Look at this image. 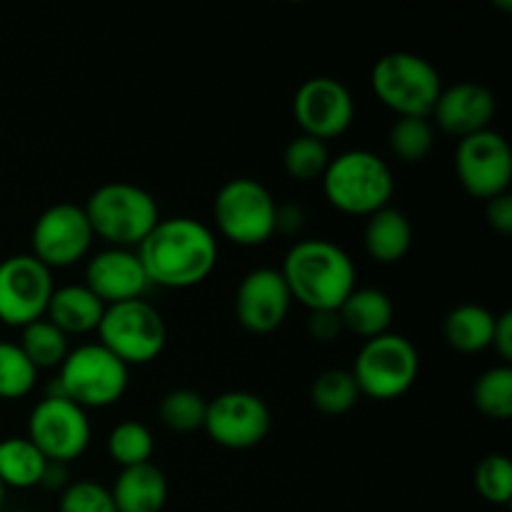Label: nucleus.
Listing matches in <instances>:
<instances>
[{"instance_id": "obj_1", "label": "nucleus", "mask_w": 512, "mask_h": 512, "mask_svg": "<svg viewBox=\"0 0 512 512\" xmlns=\"http://www.w3.org/2000/svg\"><path fill=\"white\" fill-rule=\"evenodd\" d=\"M150 288L188 290L205 283L218 265V235L198 218H160L148 238L138 245Z\"/></svg>"}, {"instance_id": "obj_2", "label": "nucleus", "mask_w": 512, "mask_h": 512, "mask_svg": "<svg viewBox=\"0 0 512 512\" xmlns=\"http://www.w3.org/2000/svg\"><path fill=\"white\" fill-rule=\"evenodd\" d=\"M295 303L310 313L338 310L358 288V270L350 255L330 240H298L278 268Z\"/></svg>"}, {"instance_id": "obj_3", "label": "nucleus", "mask_w": 512, "mask_h": 512, "mask_svg": "<svg viewBox=\"0 0 512 512\" xmlns=\"http://www.w3.org/2000/svg\"><path fill=\"white\" fill-rule=\"evenodd\" d=\"M320 183L325 200L343 215L355 218H370L388 208L395 195V175L388 160L363 148L330 158Z\"/></svg>"}, {"instance_id": "obj_4", "label": "nucleus", "mask_w": 512, "mask_h": 512, "mask_svg": "<svg viewBox=\"0 0 512 512\" xmlns=\"http://www.w3.org/2000/svg\"><path fill=\"white\" fill-rule=\"evenodd\" d=\"M85 218L95 238L108 243L110 248L138 250L158 225V200L145 188L125 180H113L90 193L83 205Z\"/></svg>"}, {"instance_id": "obj_5", "label": "nucleus", "mask_w": 512, "mask_h": 512, "mask_svg": "<svg viewBox=\"0 0 512 512\" xmlns=\"http://www.w3.org/2000/svg\"><path fill=\"white\" fill-rule=\"evenodd\" d=\"M128 385V365L100 343H85L70 348L68 358L58 368V390L53 395H63L88 413L118 403L128 393Z\"/></svg>"}, {"instance_id": "obj_6", "label": "nucleus", "mask_w": 512, "mask_h": 512, "mask_svg": "<svg viewBox=\"0 0 512 512\" xmlns=\"http://www.w3.org/2000/svg\"><path fill=\"white\" fill-rule=\"evenodd\" d=\"M370 85L375 98L393 110L395 118H430L443 90L435 65L405 50L383 55L373 65Z\"/></svg>"}, {"instance_id": "obj_7", "label": "nucleus", "mask_w": 512, "mask_h": 512, "mask_svg": "<svg viewBox=\"0 0 512 512\" xmlns=\"http://www.w3.org/2000/svg\"><path fill=\"white\" fill-rule=\"evenodd\" d=\"M218 233L240 248H258L275 235L278 200L255 178H233L220 185L213 200Z\"/></svg>"}, {"instance_id": "obj_8", "label": "nucleus", "mask_w": 512, "mask_h": 512, "mask_svg": "<svg viewBox=\"0 0 512 512\" xmlns=\"http://www.w3.org/2000/svg\"><path fill=\"white\" fill-rule=\"evenodd\" d=\"M98 343L128 368L160 358L168 343V328L160 310L145 298L108 305L98 325Z\"/></svg>"}, {"instance_id": "obj_9", "label": "nucleus", "mask_w": 512, "mask_h": 512, "mask_svg": "<svg viewBox=\"0 0 512 512\" xmlns=\"http://www.w3.org/2000/svg\"><path fill=\"white\" fill-rule=\"evenodd\" d=\"M353 378L360 395L388 403L398 400L415 385L420 373V355L413 340L400 333H385L365 340L353 363Z\"/></svg>"}, {"instance_id": "obj_10", "label": "nucleus", "mask_w": 512, "mask_h": 512, "mask_svg": "<svg viewBox=\"0 0 512 512\" xmlns=\"http://www.w3.org/2000/svg\"><path fill=\"white\" fill-rule=\"evenodd\" d=\"M90 420L83 408L63 395H45L28 415L25 438L45 455L48 463L68 465L90 445Z\"/></svg>"}, {"instance_id": "obj_11", "label": "nucleus", "mask_w": 512, "mask_h": 512, "mask_svg": "<svg viewBox=\"0 0 512 512\" xmlns=\"http://www.w3.org/2000/svg\"><path fill=\"white\" fill-rule=\"evenodd\" d=\"M93 240L83 205L55 203L38 215L30 230V255L48 270H63L88 258Z\"/></svg>"}, {"instance_id": "obj_12", "label": "nucleus", "mask_w": 512, "mask_h": 512, "mask_svg": "<svg viewBox=\"0 0 512 512\" xmlns=\"http://www.w3.org/2000/svg\"><path fill=\"white\" fill-rule=\"evenodd\" d=\"M53 290V270L30 253L0 260V323L23 330L45 318Z\"/></svg>"}, {"instance_id": "obj_13", "label": "nucleus", "mask_w": 512, "mask_h": 512, "mask_svg": "<svg viewBox=\"0 0 512 512\" xmlns=\"http://www.w3.org/2000/svg\"><path fill=\"white\" fill-rule=\"evenodd\" d=\"M273 428V413L260 395L228 390L208 400L203 430L225 450L258 448Z\"/></svg>"}, {"instance_id": "obj_14", "label": "nucleus", "mask_w": 512, "mask_h": 512, "mask_svg": "<svg viewBox=\"0 0 512 512\" xmlns=\"http://www.w3.org/2000/svg\"><path fill=\"white\" fill-rule=\"evenodd\" d=\"M455 173H458L465 193L483 203L508 193L512 180V153L508 140L493 128L458 140Z\"/></svg>"}, {"instance_id": "obj_15", "label": "nucleus", "mask_w": 512, "mask_h": 512, "mask_svg": "<svg viewBox=\"0 0 512 512\" xmlns=\"http://www.w3.org/2000/svg\"><path fill=\"white\" fill-rule=\"evenodd\" d=\"M293 115L300 133L323 143L340 138L355 120V98L348 85L328 75L308 78L293 98Z\"/></svg>"}, {"instance_id": "obj_16", "label": "nucleus", "mask_w": 512, "mask_h": 512, "mask_svg": "<svg viewBox=\"0 0 512 512\" xmlns=\"http://www.w3.org/2000/svg\"><path fill=\"white\" fill-rule=\"evenodd\" d=\"M293 295L278 268H255L235 290V318L248 333H275L288 320Z\"/></svg>"}, {"instance_id": "obj_17", "label": "nucleus", "mask_w": 512, "mask_h": 512, "mask_svg": "<svg viewBox=\"0 0 512 512\" xmlns=\"http://www.w3.org/2000/svg\"><path fill=\"white\" fill-rule=\"evenodd\" d=\"M83 285L108 308L128 300H140L148 293L150 280L135 250L105 248L85 263Z\"/></svg>"}, {"instance_id": "obj_18", "label": "nucleus", "mask_w": 512, "mask_h": 512, "mask_svg": "<svg viewBox=\"0 0 512 512\" xmlns=\"http://www.w3.org/2000/svg\"><path fill=\"white\" fill-rule=\"evenodd\" d=\"M495 113H498V100H495L493 90L473 83V80H465V83H455L440 90L438 103L430 115L443 133L463 140L468 135L490 130Z\"/></svg>"}, {"instance_id": "obj_19", "label": "nucleus", "mask_w": 512, "mask_h": 512, "mask_svg": "<svg viewBox=\"0 0 512 512\" xmlns=\"http://www.w3.org/2000/svg\"><path fill=\"white\" fill-rule=\"evenodd\" d=\"M110 495L118 512H163L168 503V478L153 463L123 468Z\"/></svg>"}, {"instance_id": "obj_20", "label": "nucleus", "mask_w": 512, "mask_h": 512, "mask_svg": "<svg viewBox=\"0 0 512 512\" xmlns=\"http://www.w3.org/2000/svg\"><path fill=\"white\" fill-rule=\"evenodd\" d=\"M365 253L380 265H395L410 253L413 248V225L403 210L388 208L378 210L370 218H365L363 228Z\"/></svg>"}, {"instance_id": "obj_21", "label": "nucleus", "mask_w": 512, "mask_h": 512, "mask_svg": "<svg viewBox=\"0 0 512 512\" xmlns=\"http://www.w3.org/2000/svg\"><path fill=\"white\" fill-rule=\"evenodd\" d=\"M103 313L105 305L83 283H78L53 290L45 318L70 338V335L95 333L100 320H103Z\"/></svg>"}, {"instance_id": "obj_22", "label": "nucleus", "mask_w": 512, "mask_h": 512, "mask_svg": "<svg viewBox=\"0 0 512 512\" xmlns=\"http://www.w3.org/2000/svg\"><path fill=\"white\" fill-rule=\"evenodd\" d=\"M393 315V300L380 288H355L338 308V318L345 333H353L363 340L390 333Z\"/></svg>"}, {"instance_id": "obj_23", "label": "nucleus", "mask_w": 512, "mask_h": 512, "mask_svg": "<svg viewBox=\"0 0 512 512\" xmlns=\"http://www.w3.org/2000/svg\"><path fill=\"white\" fill-rule=\"evenodd\" d=\"M495 313L480 303L455 305L443 320V338L453 350L465 355L483 353L493 343Z\"/></svg>"}, {"instance_id": "obj_24", "label": "nucleus", "mask_w": 512, "mask_h": 512, "mask_svg": "<svg viewBox=\"0 0 512 512\" xmlns=\"http://www.w3.org/2000/svg\"><path fill=\"white\" fill-rule=\"evenodd\" d=\"M48 465L45 455L25 435L0 440V483L5 490L38 488L43 485Z\"/></svg>"}, {"instance_id": "obj_25", "label": "nucleus", "mask_w": 512, "mask_h": 512, "mask_svg": "<svg viewBox=\"0 0 512 512\" xmlns=\"http://www.w3.org/2000/svg\"><path fill=\"white\" fill-rule=\"evenodd\" d=\"M20 350L28 355L35 370H58L70 353V340L63 330L55 328L48 318L25 325L20 330Z\"/></svg>"}, {"instance_id": "obj_26", "label": "nucleus", "mask_w": 512, "mask_h": 512, "mask_svg": "<svg viewBox=\"0 0 512 512\" xmlns=\"http://www.w3.org/2000/svg\"><path fill=\"white\" fill-rule=\"evenodd\" d=\"M360 390L355 383L353 373L343 368H330L323 370L318 378L310 385V403L318 413L330 415H345L358 405Z\"/></svg>"}, {"instance_id": "obj_27", "label": "nucleus", "mask_w": 512, "mask_h": 512, "mask_svg": "<svg viewBox=\"0 0 512 512\" xmlns=\"http://www.w3.org/2000/svg\"><path fill=\"white\" fill-rule=\"evenodd\" d=\"M388 148L405 165L423 163L435 148V125L430 118H395L388 130Z\"/></svg>"}, {"instance_id": "obj_28", "label": "nucleus", "mask_w": 512, "mask_h": 512, "mask_svg": "<svg viewBox=\"0 0 512 512\" xmlns=\"http://www.w3.org/2000/svg\"><path fill=\"white\" fill-rule=\"evenodd\" d=\"M155 440L153 433L140 420H123L108 433V455L120 470L135 465L153 463Z\"/></svg>"}, {"instance_id": "obj_29", "label": "nucleus", "mask_w": 512, "mask_h": 512, "mask_svg": "<svg viewBox=\"0 0 512 512\" xmlns=\"http://www.w3.org/2000/svg\"><path fill=\"white\" fill-rule=\"evenodd\" d=\"M205 413H208V400L190 388H175L160 398L158 418L173 433H195L203 430Z\"/></svg>"}, {"instance_id": "obj_30", "label": "nucleus", "mask_w": 512, "mask_h": 512, "mask_svg": "<svg viewBox=\"0 0 512 512\" xmlns=\"http://www.w3.org/2000/svg\"><path fill=\"white\" fill-rule=\"evenodd\" d=\"M473 405L490 420H508L512 415V368H488L473 385Z\"/></svg>"}, {"instance_id": "obj_31", "label": "nucleus", "mask_w": 512, "mask_h": 512, "mask_svg": "<svg viewBox=\"0 0 512 512\" xmlns=\"http://www.w3.org/2000/svg\"><path fill=\"white\" fill-rule=\"evenodd\" d=\"M330 163V150L328 143L310 135H295L283 150V168L298 183H313L320 180L328 170Z\"/></svg>"}, {"instance_id": "obj_32", "label": "nucleus", "mask_w": 512, "mask_h": 512, "mask_svg": "<svg viewBox=\"0 0 512 512\" xmlns=\"http://www.w3.org/2000/svg\"><path fill=\"white\" fill-rule=\"evenodd\" d=\"M38 370L18 343L0 340V400H20L33 393Z\"/></svg>"}, {"instance_id": "obj_33", "label": "nucleus", "mask_w": 512, "mask_h": 512, "mask_svg": "<svg viewBox=\"0 0 512 512\" xmlns=\"http://www.w3.org/2000/svg\"><path fill=\"white\" fill-rule=\"evenodd\" d=\"M475 488L490 505H508L512 498V468L508 455H485L475 468Z\"/></svg>"}, {"instance_id": "obj_34", "label": "nucleus", "mask_w": 512, "mask_h": 512, "mask_svg": "<svg viewBox=\"0 0 512 512\" xmlns=\"http://www.w3.org/2000/svg\"><path fill=\"white\" fill-rule=\"evenodd\" d=\"M58 512H118L110 488L98 480H75L60 493Z\"/></svg>"}, {"instance_id": "obj_35", "label": "nucleus", "mask_w": 512, "mask_h": 512, "mask_svg": "<svg viewBox=\"0 0 512 512\" xmlns=\"http://www.w3.org/2000/svg\"><path fill=\"white\" fill-rule=\"evenodd\" d=\"M310 338L318 343H335L345 333L343 323L338 318V310H323V313H310L308 318Z\"/></svg>"}, {"instance_id": "obj_36", "label": "nucleus", "mask_w": 512, "mask_h": 512, "mask_svg": "<svg viewBox=\"0 0 512 512\" xmlns=\"http://www.w3.org/2000/svg\"><path fill=\"white\" fill-rule=\"evenodd\" d=\"M485 220H488L490 228L500 235L512 233V198L510 193L498 195V198L488 200L485 203Z\"/></svg>"}, {"instance_id": "obj_37", "label": "nucleus", "mask_w": 512, "mask_h": 512, "mask_svg": "<svg viewBox=\"0 0 512 512\" xmlns=\"http://www.w3.org/2000/svg\"><path fill=\"white\" fill-rule=\"evenodd\" d=\"M490 348L498 353V358L503 360V365H510L512 360V313L510 310L495 315V330H493V343H490Z\"/></svg>"}, {"instance_id": "obj_38", "label": "nucleus", "mask_w": 512, "mask_h": 512, "mask_svg": "<svg viewBox=\"0 0 512 512\" xmlns=\"http://www.w3.org/2000/svg\"><path fill=\"white\" fill-rule=\"evenodd\" d=\"M303 210L298 208V205H278V225H275V235L278 233H298L300 228H303Z\"/></svg>"}, {"instance_id": "obj_39", "label": "nucleus", "mask_w": 512, "mask_h": 512, "mask_svg": "<svg viewBox=\"0 0 512 512\" xmlns=\"http://www.w3.org/2000/svg\"><path fill=\"white\" fill-rule=\"evenodd\" d=\"M3 500H5V488L3 483H0V508H3Z\"/></svg>"}]
</instances>
